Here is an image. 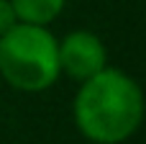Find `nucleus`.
I'll return each instance as SVG.
<instances>
[{
	"mask_svg": "<svg viewBox=\"0 0 146 144\" xmlns=\"http://www.w3.org/2000/svg\"><path fill=\"white\" fill-rule=\"evenodd\" d=\"M15 23H21V21H18V15H15L13 3H10V0H0V36H3L5 31H10Z\"/></svg>",
	"mask_w": 146,
	"mask_h": 144,
	"instance_id": "39448f33",
	"label": "nucleus"
},
{
	"mask_svg": "<svg viewBox=\"0 0 146 144\" xmlns=\"http://www.w3.org/2000/svg\"><path fill=\"white\" fill-rule=\"evenodd\" d=\"M56 41L49 26L15 23L0 36V77L21 93L49 90L62 77Z\"/></svg>",
	"mask_w": 146,
	"mask_h": 144,
	"instance_id": "f03ea898",
	"label": "nucleus"
},
{
	"mask_svg": "<svg viewBox=\"0 0 146 144\" xmlns=\"http://www.w3.org/2000/svg\"><path fill=\"white\" fill-rule=\"evenodd\" d=\"M77 85L72 119L85 139L95 144H121L139 131L144 121V93L128 72L108 64Z\"/></svg>",
	"mask_w": 146,
	"mask_h": 144,
	"instance_id": "f257e3e1",
	"label": "nucleus"
},
{
	"mask_svg": "<svg viewBox=\"0 0 146 144\" xmlns=\"http://www.w3.org/2000/svg\"><path fill=\"white\" fill-rule=\"evenodd\" d=\"M15 8L18 21L36 23V26H51L62 13L67 0H10Z\"/></svg>",
	"mask_w": 146,
	"mask_h": 144,
	"instance_id": "20e7f679",
	"label": "nucleus"
},
{
	"mask_svg": "<svg viewBox=\"0 0 146 144\" xmlns=\"http://www.w3.org/2000/svg\"><path fill=\"white\" fill-rule=\"evenodd\" d=\"M59 52V72L74 82H85L108 67V49L95 31L77 28L56 41Z\"/></svg>",
	"mask_w": 146,
	"mask_h": 144,
	"instance_id": "7ed1b4c3",
	"label": "nucleus"
}]
</instances>
